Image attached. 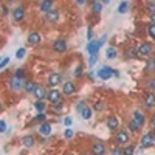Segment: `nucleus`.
I'll return each instance as SVG.
<instances>
[{
    "instance_id": "nucleus-1",
    "label": "nucleus",
    "mask_w": 155,
    "mask_h": 155,
    "mask_svg": "<svg viewBox=\"0 0 155 155\" xmlns=\"http://www.w3.org/2000/svg\"><path fill=\"white\" fill-rule=\"evenodd\" d=\"M113 73H115V70H112L110 67H104V68H101L99 71H98V76H99L101 79H104V81H107V79L112 78Z\"/></svg>"
},
{
    "instance_id": "nucleus-2",
    "label": "nucleus",
    "mask_w": 155,
    "mask_h": 155,
    "mask_svg": "<svg viewBox=\"0 0 155 155\" xmlns=\"http://www.w3.org/2000/svg\"><path fill=\"white\" fill-rule=\"evenodd\" d=\"M53 48H54L56 53H64L67 50V42L64 39H58V40H54V44H53Z\"/></svg>"
},
{
    "instance_id": "nucleus-3",
    "label": "nucleus",
    "mask_w": 155,
    "mask_h": 155,
    "mask_svg": "<svg viewBox=\"0 0 155 155\" xmlns=\"http://www.w3.org/2000/svg\"><path fill=\"white\" fill-rule=\"evenodd\" d=\"M99 42H95V40H90L89 45H87V51L90 53V56H96L98 51H99Z\"/></svg>"
},
{
    "instance_id": "nucleus-4",
    "label": "nucleus",
    "mask_w": 155,
    "mask_h": 155,
    "mask_svg": "<svg viewBox=\"0 0 155 155\" xmlns=\"http://www.w3.org/2000/svg\"><path fill=\"white\" fill-rule=\"evenodd\" d=\"M9 87L13 92H19L22 89V79H19L17 76H13L9 79Z\"/></svg>"
},
{
    "instance_id": "nucleus-5",
    "label": "nucleus",
    "mask_w": 155,
    "mask_h": 155,
    "mask_svg": "<svg viewBox=\"0 0 155 155\" xmlns=\"http://www.w3.org/2000/svg\"><path fill=\"white\" fill-rule=\"evenodd\" d=\"M115 141H116V144H118V146L126 144V143L129 141V135H127V132H124V130L118 132V135L115 137Z\"/></svg>"
},
{
    "instance_id": "nucleus-6",
    "label": "nucleus",
    "mask_w": 155,
    "mask_h": 155,
    "mask_svg": "<svg viewBox=\"0 0 155 155\" xmlns=\"http://www.w3.org/2000/svg\"><path fill=\"white\" fill-rule=\"evenodd\" d=\"M138 53H140V56H150L152 54V45L144 42L141 47L138 48Z\"/></svg>"
},
{
    "instance_id": "nucleus-7",
    "label": "nucleus",
    "mask_w": 155,
    "mask_h": 155,
    "mask_svg": "<svg viewBox=\"0 0 155 155\" xmlns=\"http://www.w3.org/2000/svg\"><path fill=\"white\" fill-rule=\"evenodd\" d=\"M48 101H50L51 104H58L60 103V93L59 90H50V93H48Z\"/></svg>"
},
{
    "instance_id": "nucleus-8",
    "label": "nucleus",
    "mask_w": 155,
    "mask_h": 155,
    "mask_svg": "<svg viewBox=\"0 0 155 155\" xmlns=\"http://www.w3.org/2000/svg\"><path fill=\"white\" fill-rule=\"evenodd\" d=\"M92 154L93 155H104L105 154V146L103 143H95L92 146Z\"/></svg>"
},
{
    "instance_id": "nucleus-9",
    "label": "nucleus",
    "mask_w": 155,
    "mask_h": 155,
    "mask_svg": "<svg viewBox=\"0 0 155 155\" xmlns=\"http://www.w3.org/2000/svg\"><path fill=\"white\" fill-rule=\"evenodd\" d=\"M13 17H14V20H17V22L23 20V17H25V9H23V6H17V8L13 11Z\"/></svg>"
},
{
    "instance_id": "nucleus-10",
    "label": "nucleus",
    "mask_w": 155,
    "mask_h": 155,
    "mask_svg": "<svg viewBox=\"0 0 155 155\" xmlns=\"http://www.w3.org/2000/svg\"><path fill=\"white\" fill-rule=\"evenodd\" d=\"M107 127L110 130H116L119 127V119L116 116H109L107 118Z\"/></svg>"
},
{
    "instance_id": "nucleus-11",
    "label": "nucleus",
    "mask_w": 155,
    "mask_h": 155,
    "mask_svg": "<svg viewBox=\"0 0 155 155\" xmlns=\"http://www.w3.org/2000/svg\"><path fill=\"white\" fill-rule=\"evenodd\" d=\"M40 40H42V37H40L39 33L33 31V33H30V34H28V44L30 45H37Z\"/></svg>"
},
{
    "instance_id": "nucleus-12",
    "label": "nucleus",
    "mask_w": 155,
    "mask_h": 155,
    "mask_svg": "<svg viewBox=\"0 0 155 155\" xmlns=\"http://www.w3.org/2000/svg\"><path fill=\"white\" fill-rule=\"evenodd\" d=\"M51 6H53V0H42V2L39 3V9L42 11V13L51 11Z\"/></svg>"
},
{
    "instance_id": "nucleus-13",
    "label": "nucleus",
    "mask_w": 155,
    "mask_h": 155,
    "mask_svg": "<svg viewBox=\"0 0 155 155\" xmlns=\"http://www.w3.org/2000/svg\"><path fill=\"white\" fill-rule=\"evenodd\" d=\"M144 104L147 107H154L155 105V93L154 92H149L144 95Z\"/></svg>"
},
{
    "instance_id": "nucleus-14",
    "label": "nucleus",
    "mask_w": 155,
    "mask_h": 155,
    "mask_svg": "<svg viewBox=\"0 0 155 155\" xmlns=\"http://www.w3.org/2000/svg\"><path fill=\"white\" fill-rule=\"evenodd\" d=\"M45 19H47L48 22H51V23H56V22L59 20V13H58V11H54V9H51V11H48V13H47Z\"/></svg>"
},
{
    "instance_id": "nucleus-15",
    "label": "nucleus",
    "mask_w": 155,
    "mask_h": 155,
    "mask_svg": "<svg viewBox=\"0 0 155 155\" xmlns=\"http://www.w3.org/2000/svg\"><path fill=\"white\" fill-rule=\"evenodd\" d=\"M60 82H62V78H60V74H51L50 78H48V84H50L51 87H58Z\"/></svg>"
},
{
    "instance_id": "nucleus-16",
    "label": "nucleus",
    "mask_w": 155,
    "mask_h": 155,
    "mask_svg": "<svg viewBox=\"0 0 155 155\" xmlns=\"http://www.w3.org/2000/svg\"><path fill=\"white\" fill-rule=\"evenodd\" d=\"M154 144V137L150 134H146L141 140V147H150Z\"/></svg>"
},
{
    "instance_id": "nucleus-17",
    "label": "nucleus",
    "mask_w": 155,
    "mask_h": 155,
    "mask_svg": "<svg viewBox=\"0 0 155 155\" xmlns=\"http://www.w3.org/2000/svg\"><path fill=\"white\" fill-rule=\"evenodd\" d=\"M74 90H76V89H74V84H73V82H70V81L65 82L64 87H62V92L65 93V95H73Z\"/></svg>"
},
{
    "instance_id": "nucleus-18",
    "label": "nucleus",
    "mask_w": 155,
    "mask_h": 155,
    "mask_svg": "<svg viewBox=\"0 0 155 155\" xmlns=\"http://www.w3.org/2000/svg\"><path fill=\"white\" fill-rule=\"evenodd\" d=\"M134 121L137 124H140V126H143V124H144V115H143L141 112H134Z\"/></svg>"
},
{
    "instance_id": "nucleus-19",
    "label": "nucleus",
    "mask_w": 155,
    "mask_h": 155,
    "mask_svg": "<svg viewBox=\"0 0 155 155\" xmlns=\"http://www.w3.org/2000/svg\"><path fill=\"white\" fill-rule=\"evenodd\" d=\"M39 132L42 135H50L51 134V126L48 123H42V124H40V127H39Z\"/></svg>"
},
{
    "instance_id": "nucleus-20",
    "label": "nucleus",
    "mask_w": 155,
    "mask_h": 155,
    "mask_svg": "<svg viewBox=\"0 0 155 155\" xmlns=\"http://www.w3.org/2000/svg\"><path fill=\"white\" fill-rule=\"evenodd\" d=\"M34 96L37 98V99H44V98L47 96V92H45L44 87H39V85H37V89L34 90Z\"/></svg>"
},
{
    "instance_id": "nucleus-21",
    "label": "nucleus",
    "mask_w": 155,
    "mask_h": 155,
    "mask_svg": "<svg viewBox=\"0 0 155 155\" xmlns=\"http://www.w3.org/2000/svg\"><path fill=\"white\" fill-rule=\"evenodd\" d=\"M22 143H23V146H26V147H33L34 146V137L26 135V137H23V140H22Z\"/></svg>"
},
{
    "instance_id": "nucleus-22",
    "label": "nucleus",
    "mask_w": 155,
    "mask_h": 155,
    "mask_svg": "<svg viewBox=\"0 0 155 155\" xmlns=\"http://www.w3.org/2000/svg\"><path fill=\"white\" fill-rule=\"evenodd\" d=\"M81 116L84 119H90V116H92V109H90V107H84L81 110Z\"/></svg>"
},
{
    "instance_id": "nucleus-23",
    "label": "nucleus",
    "mask_w": 155,
    "mask_h": 155,
    "mask_svg": "<svg viewBox=\"0 0 155 155\" xmlns=\"http://www.w3.org/2000/svg\"><path fill=\"white\" fill-rule=\"evenodd\" d=\"M36 89H37V85L34 84V82H31V81H28V82L25 84V90H26L28 93H34Z\"/></svg>"
},
{
    "instance_id": "nucleus-24",
    "label": "nucleus",
    "mask_w": 155,
    "mask_h": 155,
    "mask_svg": "<svg viewBox=\"0 0 155 155\" xmlns=\"http://www.w3.org/2000/svg\"><path fill=\"white\" fill-rule=\"evenodd\" d=\"M34 107H36V110L37 112H45V103H44V99H37V103L34 104Z\"/></svg>"
},
{
    "instance_id": "nucleus-25",
    "label": "nucleus",
    "mask_w": 155,
    "mask_h": 155,
    "mask_svg": "<svg viewBox=\"0 0 155 155\" xmlns=\"http://www.w3.org/2000/svg\"><path fill=\"white\" fill-rule=\"evenodd\" d=\"M101 9H103V3L93 2V5H92V11H93V13H101Z\"/></svg>"
},
{
    "instance_id": "nucleus-26",
    "label": "nucleus",
    "mask_w": 155,
    "mask_h": 155,
    "mask_svg": "<svg viewBox=\"0 0 155 155\" xmlns=\"http://www.w3.org/2000/svg\"><path fill=\"white\" fill-rule=\"evenodd\" d=\"M105 56H107V59H115L116 58V50L115 48H109L107 53H105Z\"/></svg>"
},
{
    "instance_id": "nucleus-27",
    "label": "nucleus",
    "mask_w": 155,
    "mask_h": 155,
    "mask_svg": "<svg viewBox=\"0 0 155 155\" xmlns=\"http://www.w3.org/2000/svg\"><path fill=\"white\" fill-rule=\"evenodd\" d=\"M127 8H129V3H126V2H123L121 5L118 6V13L119 14H123V13H126L127 11Z\"/></svg>"
},
{
    "instance_id": "nucleus-28",
    "label": "nucleus",
    "mask_w": 155,
    "mask_h": 155,
    "mask_svg": "<svg viewBox=\"0 0 155 155\" xmlns=\"http://www.w3.org/2000/svg\"><path fill=\"white\" fill-rule=\"evenodd\" d=\"M129 129H130L132 132H137V130L140 129V124H137V123H135L134 119H132L130 123H129Z\"/></svg>"
},
{
    "instance_id": "nucleus-29",
    "label": "nucleus",
    "mask_w": 155,
    "mask_h": 155,
    "mask_svg": "<svg viewBox=\"0 0 155 155\" xmlns=\"http://www.w3.org/2000/svg\"><path fill=\"white\" fill-rule=\"evenodd\" d=\"M147 31H149V34H150V37L155 40V23H150L149 25V28H147Z\"/></svg>"
},
{
    "instance_id": "nucleus-30",
    "label": "nucleus",
    "mask_w": 155,
    "mask_h": 155,
    "mask_svg": "<svg viewBox=\"0 0 155 155\" xmlns=\"http://www.w3.org/2000/svg\"><path fill=\"white\" fill-rule=\"evenodd\" d=\"M25 53H26L25 48H19V50L16 51V58H17V59H22V58L25 56Z\"/></svg>"
},
{
    "instance_id": "nucleus-31",
    "label": "nucleus",
    "mask_w": 155,
    "mask_h": 155,
    "mask_svg": "<svg viewBox=\"0 0 155 155\" xmlns=\"http://www.w3.org/2000/svg\"><path fill=\"white\" fill-rule=\"evenodd\" d=\"M14 76H17L19 79H23V76H25L23 68H17V70H16V74H14Z\"/></svg>"
},
{
    "instance_id": "nucleus-32",
    "label": "nucleus",
    "mask_w": 155,
    "mask_h": 155,
    "mask_svg": "<svg viewBox=\"0 0 155 155\" xmlns=\"http://www.w3.org/2000/svg\"><path fill=\"white\" fill-rule=\"evenodd\" d=\"M45 118H47V115H45V112H39V115L36 116V121H45Z\"/></svg>"
},
{
    "instance_id": "nucleus-33",
    "label": "nucleus",
    "mask_w": 155,
    "mask_h": 155,
    "mask_svg": "<svg viewBox=\"0 0 155 155\" xmlns=\"http://www.w3.org/2000/svg\"><path fill=\"white\" fill-rule=\"evenodd\" d=\"M134 146H129V147H126L124 149V155H134Z\"/></svg>"
},
{
    "instance_id": "nucleus-34",
    "label": "nucleus",
    "mask_w": 155,
    "mask_h": 155,
    "mask_svg": "<svg viewBox=\"0 0 155 155\" xmlns=\"http://www.w3.org/2000/svg\"><path fill=\"white\" fill-rule=\"evenodd\" d=\"M9 64V58H5V59H2V62H0V70L2 68H5L6 65Z\"/></svg>"
},
{
    "instance_id": "nucleus-35",
    "label": "nucleus",
    "mask_w": 155,
    "mask_h": 155,
    "mask_svg": "<svg viewBox=\"0 0 155 155\" xmlns=\"http://www.w3.org/2000/svg\"><path fill=\"white\" fill-rule=\"evenodd\" d=\"M64 137H65V138H71V137H73V130H71V129H67L65 132H64Z\"/></svg>"
},
{
    "instance_id": "nucleus-36",
    "label": "nucleus",
    "mask_w": 155,
    "mask_h": 155,
    "mask_svg": "<svg viewBox=\"0 0 155 155\" xmlns=\"http://www.w3.org/2000/svg\"><path fill=\"white\" fill-rule=\"evenodd\" d=\"M147 89H149V90H154L155 89V79H150V81L147 82Z\"/></svg>"
},
{
    "instance_id": "nucleus-37",
    "label": "nucleus",
    "mask_w": 155,
    "mask_h": 155,
    "mask_svg": "<svg viewBox=\"0 0 155 155\" xmlns=\"http://www.w3.org/2000/svg\"><path fill=\"white\" fill-rule=\"evenodd\" d=\"M112 155H124V150H121L119 147H118V149H113L112 150Z\"/></svg>"
},
{
    "instance_id": "nucleus-38",
    "label": "nucleus",
    "mask_w": 155,
    "mask_h": 155,
    "mask_svg": "<svg viewBox=\"0 0 155 155\" xmlns=\"http://www.w3.org/2000/svg\"><path fill=\"white\" fill-rule=\"evenodd\" d=\"M103 109H104V103H101V101H99V103L95 104V110H103Z\"/></svg>"
},
{
    "instance_id": "nucleus-39",
    "label": "nucleus",
    "mask_w": 155,
    "mask_h": 155,
    "mask_svg": "<svg viewBox=\"0 0 155 155\" xmlns=\"http://www.w3.org/2000/svg\"><path fill=\"white\" fill-rule=\"evenodd\" d=\"M71 123H73V119H71V118H70V116H67V118H65V119H64V124H65V126H67V127H68V126H71Z\"/></svg>"
},
{
    "instance_id": "nucleus-40",
    "label": "nucleus",
    "mask_w": 155,
    "mask_h": 155,
    "mask_svg": "<svg viewBox=\"0 0 155 155\" xmlns=\"http://www.w3.org/2000/svg\"><path fill=\"white\" fill-rule=\"evenodd\" d=\"M155 67V59H152V60H149V62H147V70H152Z\"/></svg>"
},
{
    "instance_id": "nucleus-41",
    "label": "nucleus",
    "mask_w": 155,
    "mask_h": 155,
    "mask_svg": "<svg viewBox=\"0 0 155 155\" xmlns=\"http://www.w3.org/2000/svg\"><path fill=\"white\" fill-rule=\"evenodd\" d=\"M6 130V123L5 121H0V132H5Z\"/></svg>"
},
{
    "instance_id": "nucleus-42",
    "label": "nucleus",
    "mask_w": 155,
    "mask_h": 155,
    "mask_svg": "<svg viewBox=\"0 0 155 155\" xmlns=\"http://www.w3.org/2000/svg\"><path fill=\"white\" fill-rule=\"evenodd\" d=\"M74 74H76V76H79V74H82V67L79 65L76 70H74Z\"/></svg>"
},
{
    "instance_id": "nucleus-43",
    "label": "nucleus",
    "mask_w": 155,
    "mask_h": 155,
    "mask_svg": "<svg viewBox=\"0 0 155 155\" xmlns=\"http://www.w3.org/2000/svg\"><path fill=\"white\" fill-rule=\"evenodd\" d=\"M149 11H150V13H155V2L149 3Z\"/></svg>"
},
{
    "instance_id": "nucleus-44",
    "label": "nucleus",
    "mask_w": 155,
    "mask_h": 155,
    "mask_svg": "<svg viewBox=\"0 0 155 155\" xmlns=\"http://www.w3.org/2000/svg\"><path fill=\"white\" fill-rule=\"evenodd\" d=\"M74 3H76L78 6H82V5L85 3V0H74Z\"/></svg>"
},
{
    "instance_id": "nucleus-45",
    "label": "nucleus",
    "mask_w": 155,
    "mask_h": 155,
    "mask_svg": "<svg viewBox=\"0 0 155 155\" xmlns=\"http://www.w3.org/2000/svg\"><path fill=\"white\" fill-rule=\"evenodd\" d=\"M84 107H85V104H84V103H82V101H81V103L78 104V110L81 112V110H82V109H84Z\"/></svg>"
},
{
    "instance_id": "nucleus-46",
    "label": "nucleus",
    "mask_w": 155,
    "mask_h": 155,
    "mask_svg": "<svg viewBox=\"0 0 155 155\" xmlns=\"http://www.w3.org/2000/svg\"><path fill=\"white\" fill-rule=\"evenodd\" d=\"M95 62H96V56H90V64L93 65Z\"/></svg>"
},
{
    "instance_id": "nucleus-47",
    "label": "nucleus",
    "mask_w": 155,
    "mask_h": 155,
    "mask_svg": "<svg viewBox=\"0 0 155 155\" xmlns=\"http://www.w3.org/2000/svg\"><path fill=\"white\" fill-rule=\"evenodd\" d=\"M150 20H152V23H155V13H152V16H150Z\"/></svg>"
},
{
    "instance_id": "nucleus-48",
    "label": "nucleus",
    "mask_w": 155,
    "mask_h": 155,
    "mask_svg": "<svg viewBox=\"0 0 155 155\" xmlns=\"http://www.w3.org/2000/svg\"><path fill=\"white\" fill-rule=\"evenodd\" d=\"M87 37H89V39H92V30H89V33H87Z\"/></svg>"
},
{
    "instance_id": "nucleus-49",
    "label": "nucleus",
    "mask_w": 155,
    "mask_h": 155,
    "mask_svg": "<svg viewBox=\"0 0 155 155\" xmlns=\"http://www.w3.org/2000/svg\"><path fill=\"white\" fill-rule=\"evenodd\" d=\"M150 123H152V127H155V115L152 116V121H150Z\"/></svg>"
},
{
    "instance_id": "nucleus-50",
    "label": "nucleus",
    "mask_w": 155,
    "mask_h": 155,
    "mask_svg": "<svg viewBox=\"0 0 155 155\" xmlns=\"http://www.w3.org/2000/svg\"><path fill=\"white\" fill-rule=\"evenodd\" d=\"M0 110H2V103H0Z\"/></svg>"
},
{
    "instance_id": "nucleus-51",
    "label": "nucleus",
    "mask_w": 155,
    "mask_h": 155,
    "mask_svg": "<svg viewBox=\"0 0 155 155\" xmlns=\"http://www.w3.org/2000/svg\"><path fill=\"white\" fill-rule=\"evenodd\" d=\"M154 144H155V137H154Z\"/></svg>"
},
{
    "instance_id": "nucleus-52",
    "label": "nucleus",
    "mask_w": 155,
    "mask_h": 155,
    "mask_svg": "<svg viewBox=\"0 0 155 155\" xmlns=\"http://www.w3.org/2000/svg\"><path fill=\"white\" fill-rule=\"evenodd\" d=\"M95 2H96V0H95Z\"/></svg>"
}]
</instances>
